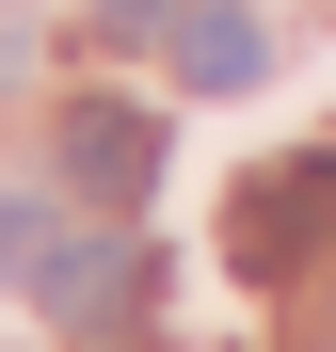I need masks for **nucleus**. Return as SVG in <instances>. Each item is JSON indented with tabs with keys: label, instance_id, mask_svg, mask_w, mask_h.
Returning a JSON list of instances; mask_svg holds the SVG:
<instances>
[{
	"label": "nucleus",
	"instance_id": "1",
	"mask_svg": "<svg viewBox=\"0 0 336 352\" xmlns=\"http://www.w3.org/2000/svg\"><path fill=\"white\" fill-rule=\"evenodd\" d=\"M336 256V144H289L272 176H240V208H224V272L240 288H304Z\"/></svg>",
	"mask_w": 336,
	"mask_h": 352
},
{
	"label": "nucleus",
	"instance_id": "2",
	"mask_svg": "<svg viewBox=\"0 0 336 352\" xmlns=\"http://www.w3.org/2000/svg\"><path fill=\"white\" fill-rule=\"evenodd\" d=\"M65 192H96V208H144L160 192V112L144 96H80L65 112Z\"/></svg>",
	"mask_w": 336,
	"mask_h": 352
},
{
	"label": "nucleus",
	"instance_id": "3",
	"mask_svg": "<svg viewBox=\"0 0 336 352\" xmlns=\"http://www.w3.org/2000/svg\"><path fill=\"white\" fill-rule=\"evenodd\" d=\"M177 80H192V96H256V80H272L256 0H192V16H177Z\"/></svg>",
	"mask_w": 336,
	"mask_h": 352
},
{
	"label": "nucleus",
	"instance_id": "4",
	"mask_svg": "<svg viewBox=\"0 0 336 352\" xmlns=\"http://www.w3.org/2000/svg\"><path fill=\"white\" fill-rule=\"evenodd\" d=\"M112 288H128L112 241H48V256H32V305H48V320H112Z\"/></svg>",
	"mask_w": 336,
	"mask_h": 352
},
{
	"label": "nucleus",
	"instance_id": "5",
	"mask_svg": "<svg viewBox=\"0 0 336 352\" xmlns=\"http://www.w3.org/2000/svg\"><path fill=\"white\" fill-rule=\"evenodd\" d=\"M160 16H192V0H96V32H160Z\"/></svg>",
	"mask_w": 336,
	"mask_h": 352
},
{
	"label": "nucleus",
	"instance_id": "6",
	"mask_svg": "<svg viewBox=\"0 0 336 352\" xmlns=\"http://www.w3.org/2000/svg\"><path fill=\"white\" fill-rule=\"evenodd\" d=\"M0 256H32V224H16V192H0Z\"/></svg>",
	"mask_w": 336,
	"mask_h": 352
}]
</instances>
